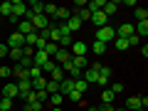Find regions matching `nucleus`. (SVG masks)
Wrapping results in <instances>:
<instances>
[{
    "label": "nucleus",
    "instance_id": "obj_21",
    "mask_svg": "<svg viewBox=\"0 0 148 111\" xmlns=\"http://www.w3.org/2000/svg\"><path fill=\"white\" fill-rule=\"evenodd\" d=\"M114 99H116V94L111 89H101V104H114Z\"/></svg>",
    "mask_w": 148,
    "mask_h": 111
},
{
    "label": "nucleus",
    "instance_id": "obj_29",
    "mask_svg": "<svg viewBox=\"0 0 148 111\" xmlns=\"http://www.w3.org/2000/svg\"><path fill=\"white\" fill-rule=\"evenodd\" d=\"M72 42H74V37H72V35H62V40H59V47H62V49H69V47H72Z\"/></svg>",
    "mask_w": 148,
    "mask_h": 111
},
{
    "label": "nucleus",
    "instance_id": "obj_32",
    "mask_svg": "<svg viewBox=\"0 0 148 111\" xmlns=\"http://www.w3.org/2000/svg\"><path fill=\"white\" fill-rule=\"evenodd\" d=\"M37 77H42V69H40V67H30V69H27V79H37Z\"/></svg>",
    "mask_w": 148,
    "mask_h": 111
},
{
    "label": "nucleus",
    "instance_id": "obj_19",
    "mask_svg": "<svg viewBox=\"0 0 148 111\" xmlns=\"http://www.w3.org/2000/svg\"><path fill=\"white\" fill-rule=\"evenodd\" d=\"M10 15H12V0L0 3V17H10Z\"/></svg>",
    "mask_w": 148,
    "mask_h": 111
},
{
    "label": "nucleus",
    "instance_id": "obj_22",
    "mask_svg": "<svg viewBox=\"0 0 148 111\" xmlns=\"http://www.w3.org/2000/svg\"><path fill=\"white\" fill-rule=\"evenodd\" d=\"M47 82L49 79H45V77H37V79H32V89H35V91H45Z\"/></svg>",
    "mask_w": 148,
    "mask_h": 111
},
{
    "label": "nucleus",
    "instance_id": "obj_23",
    "mask_svg": "<svg viewBox=\"0 0 148 111\" xmlns=\"http://www.w3.org/2000/svg\"><path fill=\"white\" fill-rule=\"evenodd\" d=\"M69 62H72V67L82 69V72H84V69L89 67V64H86V57H72V59H69Z\"/></svg>",
    "mask_w": 148,
    "mask_h": 111
},
{
    "label": "nucleus",
    "instance_id": "obj_33",
    "mask_svg": "<svg viewBox=\"0 0 148 111\" xmlns=\"http://www.w3.org/2000/svg\"><path fill=\"white\" fill-rule=\"evenodd\" d=\"M114 47H116V49H121V52H123V49H128L126 37H116V40H114Z\"/></svg>",
    "mask_w": 148,
    "mask_h": 111
},
{
    "label": "nucleus",
    "instance_id": "obj_36",
    "mask_svg": "<svg viewBox=\"0 0 148 111\" xmlns=\"http://www.w3.org/2000/svg\"><path fill=\"white\" fill-rule=\"evenodd\" d=\"M91 49H94V54H99V57H101V54L106 52V45H104V42H96V40H94V45H91Z\"/></svg>",
    "mask_w": 148,
    "mask_h": 111
},
{
    "label": "nucleus",
    "instance_id": "obj_43",
    "mask_svg": "<svg viewBox=\"0 0 148 111\" xmlns=\"http://www.w3.org/2000/svg\"><path fill=\"white\" fill-rule=\"evenodd\" d=\"M0 106H3V111H10V109H12V99H8V96H0Z\"/></svg>",
    "mask_w": 148,
    "mask_h": 111
},
{
    "label": "nucleus",
    "instance_id": "obj_3",
    "mask_svg": "<svg viewBox=\"0 0 148 111\" xmlns=\"http://www.w3.org/2000/svg\"><path fill=\"white\" fill-rule=\"evenodd\" d=\"M8 47H10V49H22V47H25V35H20V32L15 30L10 37H8Z\"/></svg>",
    "mask_w": 148,
    "mask_h": 111
},
{
    "label": "nucleus",
    "instance_id": "obj_49",
    "mask_svg": "<svg viewBox=\"0 0 148 111\" xmlns=\"http://www.w3.org/2000/svg\"><path fill=\"white\" fill-rule=\"evenodd\" d=\"M49 111H62V109H59V106H52V109H49Z\"/></svg>",
    "mask_w": 148,
    "mask_h": 111
},
{
    "label": "nucleus",
    "instance_id": "obj_20",
    "mask_svg": "<svg viewBox=\"0 0 148 111\" xmlns=\"http://www.w3.org/2000/svg\"><path fill=\"white\" fill-rule=\"evenodd\" d=\"M86 10L94 15V12H99V10H104V0H91V3H86Z\"/></svg>",
    "mask_w": 148,
    "mask_h": 111
},
{
    "label": "nucleus",
    "instance_id": "obj_42",
    "mask_svg": "<svg viewBox=\"0 0 148 111\" xmlns=\"http://www.w3.org/2000/svg\"><path fill=\"white\" fill-rule=\"evenodd\" d=\"M67 96H69V99L74 101V104H82V96H84V94H79V91H77V89H72V91H69Z\"/></svg>",
    "mask_w": 148,
    "mask_h": 111
},
{
    "label": "nucleus",
    "instance_id": "obj_16",
    "mask_svg": "<svg viewBox=\"0 0 148 111\" xmlns=\"http://www.w3.org/2000/svg\"><path fill=\"white\" fill-rule=\"evenodd\" d=\"M72 89H74V79H62V82H59V94H62V96H67Z\"/></svg>",
    "mask_w": 148,
    "mask_h": 111
},
{
    "label": "nucleus",
    "instance_id": "obj_5",
    "mask_svg": "<svg viewBox=\"0 0 148 111\" xmlns=\"http://www.w3.org/2000/svg\"><path fill=\"white\" fill-rule=\"evenodd\" d=\"M86 49H89V45L79 42V40H74V42H72V49H69V54H72V57H86Z\"/></svg>",
    "mask_w": 148,
    "mask_h": 111
},
{
    "label": "nucleus",
    "instance_id": "obj_9",
    "mask_svg": "<svg viewBox=\"0 0 148 111\" xmlns=\"http://www.w3.org/2000/svg\"><path fill=\"white\" fill-rule=\"evenodd\" d=\"M133 35V25L131 22H123V25L116 27V37H131Z\"/></svg>",
    "mask_w": 148,
    "mask_h": 111
},
{
    "label": "nucleus",
    "instance_id": "obj_48",
    "mask_svg": "<svg viewBox=\"0 0 148 111\" xmlns=\"http://www.w3.org/2000/svg\"><path fill=\"white\" fill-rule=\"evenodd\" d=\"M86 111H99V106H89V109H86Z\"/></svg>",
    "mask_w": 148,
    "mask_h": 111
},
{
    "label": "nucleus",
    "instance_id": "obj_47",
    "mask_svg": "<svg viewBox=\"0 0 148 111\" xmlns=\"http://www.w3.org/2000/svg\"><path fill=\"white\" fill-rule=\"evenodd\" d=\"M8 52H10V47H8V45H5V42H3V45H0V59L5 57V54H8Z\"/></svg>",
    "mask_w": 148,
    "mask_h": 111
},
{
    "label": "nucleus",
    "instance_id": "obj_40",
    "mask_svg": "<svg viewBox=\"0 0 148 111\" xmlns=\"http://www.w3.org/2000/svg\"><path fill=\"white\" fill-rule=\"evenodd\" d=\"M54 67H57V62H52V59H47V62L42 64V74H45V72H47V74H52V72H54Z\"/></svg>",
    "mask_w": 148,
    "mask_h": 111
},
{
    "label": "nucleus",
    "instance_id": "obj_2",
    "mask_svg": "<svg viewBox=\"0 0 148 111\" xmlns=\"http://www.w3.org/2000/svg\"><path fill=\"white\" fill-rule=\"evenodd\" d=\"M99 67H101V64H91V67H86L82 79H84L86 84H96V79H99Z\"/></svg>",
    "mask_w": 148,
    "mask_h": 111
},
{
    "label": "nucleus",
    "instance_id": "obj_10",
    "mask_svg": "<svg viewBox=\"0 0 148 111\" xmlns=\"http://www.w3.org/2000/svg\"><path fill=\"white\" fill-rule=\"evenodd\" d=\"M27 10H30V15H45V3H40V0H32L30 5H27Z\"/></svg>",
    "mask_w": 148,
    "mask_h": 111
},
{
    "label": "nucleus",
    "instance_id": "obj_13",
    "mask_svg": "<svg viewBox=\"0 0 148 111\" xmlns=\"http://www.w3.org/2000/svg\"><path fill=\"white\" fill-rule=\"evenodd\" d=\"M62 35H64V32H62V25H59V27H52V25H49V42L59 45V40H62Z\"/></svg>",
    "mask_w": 148,
    "mask_h": 111
},
{
    "label": "nucleus",
    "instance_id": "obj_12",
    "mask_svg": "<svg viewBox=\"0 0 148 111\" xmlns=\"http://www.w3.org/2000/svg\"><path fill=\"white\" fill-rule=\"evenodd\" d=\"M3 96H8V99H17V84L5 82V86H3Z\"/></svg>",
    "mask_w": 148,
    "mask_h": 111
},
{
    "label": "nucleus",
    "instance_id": "obj_18",
    "mask_svg": "<svg viewBox=\"0 0 148 111\" xmlns=\"http://www.w3.org/2000/svg\"><path fill=\"white\" fill-rule=\"evenodd\" d=\"M119 8H121V3H116V0H111V3H104V15H106V17L114 15Z\"/></svg>",
    "mask_w": 148,
    "mask_h": 111
},
{
    "label": "nucleus",
    "instance_id": "obj_35",
    "mask_svg": "<svg viewBox=\"0 0 148 111\" xmlns=\"http://www.w3.org/2000/svg\"><path fill=\"white\" fill-rule=\"evenodd\" d=\"M133 12H136V17H138V22H143V20H148V10H146V8H133Z\"/></svg>",
    "mask_w": 148,
    "mask_h": 111
},
{
    "label": "nucleus",
    "instance_id": "obj_8",
    "mask_svg": "<svg viewBox=\"0 0 148 111\" xmlns=\"http://www.w3.org/2000/svg\"><path fill=\"white\" fill-rule=\"evenodd\" d=\"M109 79H111V69L109 67H99V79H96V84L99 86H109Z\"/></svg>",
    "mask_w": 148,
    "mask_h": 111
},
{
    "label": "nucleus",
    "instance_id": "obj_6",
    "mask_svg": "<svg viewBox=\"0 0 148 111\" xmlns=\"http://www.w3.org/2000/svg\"><path fill=\"white\" fill-rule=\"evenodd\" d=\"M12 15H15L17 20H25L27 17V5L22 0H12Z\"/></svg>",
    "mask_w": 148,
    "mask_h": 111
},
{
    "label": "nucleus",
    "instance_id": "obj_30",
    "mask_svg": "<svg viewBox=\"0 0 148 111\" xmlns=\"http://www.w3.org/2000/svg\"><path fill=\"white\" fill-rule=\"evenodd\" d=\"M57 17H59V20H64V22H67L69 17H72V10H69V8H57Z\"/></svg>",
    "mask_w": 148,
    "mask_h": 111
},
{
    "label": "nucleus",
    "instance_id": "obj_1",
    "mask_svg": "<svg viewBox=\"0 0 148 111\" xmlns=\"http://www.w3.org/2000/svg\"><path fill=\"white\" fill-rule=\"evenodd\" d=\"M114 40H116V30H114V27L104 25V27H99V30H96V42L109 45V42H114Z\"/></svg>",
    "mask_w": 148,
    "mask_h": 111
},
{
    "label": "nucleus",
    "instance_id": "obj_4",
    "mask_svg": "<svg viewBox=\"0 0 148 111\" xmlns=\"http://www.w3.org/2000/svg\"><path fill=\"white\" fill-rule=\"evenodd\" d=\"M30 22H32V27H35V32H42V30H47V27H49L47 15H32Z\"/></svg>",
    "mask_w": 148,
    "mask_h": 111
},
{
    "label": "nucleus",
    "instance_id": "obj_31",
    "mask_svg": "<svg viewBox=\"0 0 148 111\" xmlns=\"http://www.w3.org/2000/svg\"><path fill=\"white\" fill-rule=\"evenodd\" d=\"M45 91H47V94H59V82H52V79H49L47 86H45Z\"/></svg>",
    "mask_w": 148,
    "mask_h": 111
},
{
    "label": "nucleus",
    "instance_id": "obj_45",
    "mask_svg": "<svg viewBox=\"0 0 148 111\" xmlns=\"http://www.w3.org/2000/svg\"><path fill=\"white\" fill-rule=\"evenodd\" d=\"M8 54H10V57L15 59V62H20V59H22V49H10Z\"/></svg>",
    "mask_w": 148,
    "mask_h": 111
},
{
    "label": "nucleus",
    "instance_id": "obj_34",
    "mask_svg": "<svg viewBox=\"0 0 148 111\" xmlns=\"http://www.w3.org/2000/svg\"><path fill=\"white\" fill-rule=\"evenodd\" d=\"M49 77H52V82H62L64 79V69L62 67H54V72L49 74Z\"/></svg>",
    "mask_w": 148,
    "mask_h": 111
},
{
    "label": "nucleus",
    "instance_id": "obj_25",
    "mask_svg": "<svg viewBox=\"0 0 148 111\" xmlns=\"http://www.w3.org/2000/svg\"><path fill=\"white\" fill-rule=\"evenodd\" d=\"M37 40H40V35H37V32H30V35L25 37V47H37Z\"/></svg>",
    "mask_w": 148,
    "mask_h": 111
},
{
    "label": "nucleus",
    "instance_id": "obj_41",
    "mask_svg": "<svg viewBox=\"0 0 148 111\" xmlns=\"http://www.w3.org/2000/svg\"><path fill=\"white\" fill-rule=\"evenodd\" d=\"M57 8L59 5H54V3H45V15H57Z\"/></svg>",
    "mask_w": 148,
    "mask_h": 111
},
{
    "label": "nucleus",
    "instance_id": "obj_39",
    "mask_svg": "<svg viewBox=\"0 0 148 111\" xmlns=\"http://www.w3.org/2000/svg\"><path fill=\"white\" fill-rule=\"evenodd\" d=\"M74 89L79 91V94H84V91H86V89H89V84H86V82H84V79H77V82H74Z\"/></svg>",
    "mask_w": 148,
    "mask_h": 111
},
{
    "label": "nucleus",
    "instance_id": "obj_44",
    "mask_svg": "<svg viewBox=\"0 0 148 111\" xmlns=\"http://www.w3.org/2000/svg\"><path fill=\"white\" fill-rule=\"evenodd\" d=\"M10 74H12V67H3L0 64V79H8Z\"/></svg>",
    "mask_w": 148,
    "mask_h": 111
},
{
    "label": "nucleus",
    "instance_id": "obj_26",
    "mask_svg": "<svg viewBox=\"0 0 148 111\" xmlns=\"http://www.w3.org/2000/svg\"><path fill=\"white\" fill-rule=\"evenodd\" d=\"M57 49H59V45H54V42H47V45H45V49H42V52L47 54V57H54V54H57Z\"/></svg>",
    "mask_w": 148,
    "mask_h": 111
},
{
    "label": "nucleus",
    "instance_id": "obj_15",
    "mask_svg": "<svg viewBox=\"0 0 148 111\" xmlns=\"http://www.w3.org/2000/svg\"><path fill=\"white\" fill-rule=\"evenodd\" d=\"M89 20H91V22H94V25H96V27H104V25H106V20H109V17H106V15H104V10H99V12H94V15H91V17H89Z\"/></svg>",
    "mask_w": 148,
    "mask_h": 111
},
{
    "label": "nucleus",
    "instance_id": "obj_17",
    "mask_svg": "<svg viewBox=\"0 0 148 111\" xmlns=\"http://www.w3.org/2000/svg\"><path fill=\"white\" fill-rule=\"evenodd\" d=\"M133 32H136V35L143 40V37L148 35V20H143V22H138V25H133Z\"/></svg>",
    "mask_w": 148,
    "mask_h": 111
},
{
    "label": "nucleus",
    "instance_id": "obj_11",
    "mask_svg": "<svg viewBox=\"0 0 148 111\" xmlns=\"http://www.w3.org/2000/svg\"><path fill=\"white\" fill-rule=\"evenodd\" d=\"M17 32L27 37L30 32H35V27H32V22H30V20H20V22H17Z\"/></svg>",
    "mask_w": 148,
    "mask_h": 111
},
{
    "label": "nucleus",
    "instance_id": "obj_14",
    "mask_svg": "<svg viewBox=\"0 0 148 111\" xmlns=\"http://www.w3.org/2000/svg\"><path fill=\"white\" fill-rule=\"evenodd\" d=\"M47 54H45V52H40V49H35V54H32V64H35V67H40V69H42V64L45 62H47Z\"/></svg>",
    "mask_w": 148,
    "mask_h": 111
},
{
    "label": "nucleus",
    "instance_id": "obj_27",
    "mask_svg": "<svg viewBox=\"0 0 148 111\" xmlns=\"http://www.w3.org/2000/svg\"><path fill=\"white\" fill-rule=\"evenodd\" d=\"M45 104H40V101H25V111H42Z\"/></svg>",
    "mask_w": 148,
    "mask_h": 111
},
{
    "label": "nucleus",
    "instance_id": "obj_24",
    "mask_svg": "<svg viewBox=\"0 0 148 111\" xmlns=\"http://www.w3.org/2000/svg\"><path fill=\"white\" fill-rule=\"evenodd\" d=\"M54 57H57V62H59V64H64V62H69V59H72V54H69V49H62V47H59Z\"/></svg>",
    "mask_w": 148,
    "mask_h": 111
},
{
    "label": "nucleus",
    "instance_id": "obj_37",
    "mask_svg": "<svg viewBox=\"0 0 148 111\" xmlns=\"http://www.w3.org/2000/svg\"><path fill=\"white\" fill-rule=\"evenodd\" d=\"M126 42H128V47H141V37H138L136 32H133L131 37H126Z\"/></svg>",
    "mask_w": 148,
    "mask_h": 111
},
{
    "label": "nucleus",
    "instance_id": "obj_38",
    "mask_svg": "<svg viewBox=\"0 0 148 111\" xmlns=\"http://www.w3.org/2000/svg\"><path fill=\"white\" fill-rule=\"evenodd\" d=\"M12 74H15L17 79H27V69H22L20 64H17V67H12Z\"/></svg>",
    "mask_w": 148,
    "mask_h": 111
},
{
    "label": "nucleus",
    "instance_id": "obj_50",
    "mask_svg": "<svg viewBox=\"0 0 148 111\" xmlns=\"http://www.w3.org/2000/svg\"><path fill=\"white\" fill-rule=\"evenodd\" d=\"M116 111H126V109H123V106H121V109H116Z\"/></svg>",
    "mask_w": 148,
    "mask_h": 111
},
{
    "label": "nucleus",
    "instance_id": "obj_7",
    "mask_svg": "<svg viewBox=\"0 0 148 111\" xmlns=\"http://www.w3.org/2000/svg\"><path fill=\"white\" fill-rule=\"evenodd\" d=\"M30 91H32V82H30V79H20V82H17V96L25 99Z\"/></svg>",
    "mask_w": 148,
    "mask_h": 111
},
{
    "label": "nucleus",
    "instance_id": "obj_28",
    "mask_svg": "<svg viewBox=\"0 0 148 111\" xmlns=\"http://www.w3.org/2000/svg\"><path fill=\"white\" fill-rule=\"evenodd\" d=\"M62 101H64V96H62V94H49L47 104H49V106H62Z\"/></svg>",
    "mask_w": 148,
    "mask_h": 111
},
{
    "label": "nucleus",
    "instance_id": "obj_46",
    "mask_svg": "<svg viewBox=\"0 0 148 111\" xmlns=\"http://www.w3.org/2000/svg\"><path fill=\"white\" fill-rule=\"evenodd\" d=\"M111 91H114V94H121V91H123V84H121V82H116V84H111Z\"/></svg>",
    "mask_w": 148,
    "mask_h": 111
}]
</instances>
